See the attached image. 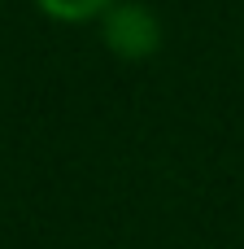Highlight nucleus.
<instances>
[{"instance_id": "obj_2", "label": "nucleus", "mask_w": 244, "mask_h": 249, "mask_svg": "<svg viewBox=\"0 0 244 249\" xmlns=\"http://www.w3.org/2000/svg\"><path fill=\"white\" fill-rule=\"evenodd\" d=\"M48 22H61V26H83V22H100L114 0H31Z\"/></svg>"}, {"instance_id": "obj_1", "label": "nucleus", "mask_w": 244, "mask_h": 249, "mask_svg": "<svg viewBox=\"0 0 244 249\" xmlns=\"http://www.w3.org/2000/svg\"><path fill=\"white\" fill-rule=\"evenodd\" d=\"M100 26H105V31H100L105 44H109L118 57H131V61L153 57L157 44H162V26H157L153 9H144V4H118V0H114V9L100 18Z\"/></svg>"}]
</instances>
